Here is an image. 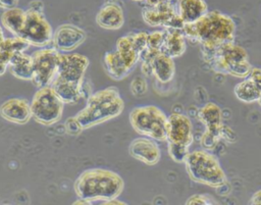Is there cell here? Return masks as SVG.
Here are the masks:
<instances>
[{"mask_svg":"<svg viewBox=\"0 0 261 205\" xmlns=\"http://www.w3.org/2000/svg\"><path fill=\"white\" fill-rule=\"evenodd\" d=\"M236 22L218 10L207 11L193 23H185L182 33L187 40L198 43L201 49L212 50L226 43L234 42Z\"/></svg>","mask_w":261,"mask_h":205,"instance_id":"cell-1","label":"cell"},{"mask_svg":"<svg viewBox=\"0 0 261 205\" xmlns=\"http://www.w3.org/2000/svg\"><path fill=\"white\" fill-rule=\"evenodd\" d=\"M74 192L77 198L101 203L118 198L124 188L122 177L106 168L95 167L83 171L74 182Z\"/></svg>","mask_w":261,"mask_h":205,"instance_id":"cell-2","label":"cell"},{"mask_svg":"<svg viewBox=\"0 0 261 205\" xmlns=\"http://www.w3.org/2000/svg\"><path fill=\"white\" fill-rule=\"evenodd\" d=\"M124 108V102L115 87H108L91 94L86 106L75 117L84 129H89L118 116Z\"/></svg>","mask_w":261,"mask_h":205,"instance_id":"cell-3","label":"cell"},{"mask_svg":"<svg viewBox=\"0 0 261 205\" xmlns=\"http://www.w3.org/2000/svg\"><path fill=\"white\" fill-rule=\"evenodd\" d=\"M201 50L204 60L214 71L245 79L253 68L248 61L247 51L234 42L226 43L212 50Z\"/></svg>","mask_w":261,"mask_h":205,"instance_id":"cell-4","label":"cell"},{"mask_svg":"<svg viewBox=\"0 0 261 205\" xmlns=\"http://www.w3.org/2000/svg\"><path fill=\"white\" fill-rule=\"evenodd\" d=\"M184 163L189 177L195 183L215 189L229 184L219 160L209 150L190 152Z\"/></svg>","mask_w":261,"mask_h":205,"instance_id":"cell-5","label":"cell"},{"mask_svg":"<svg viewBox=\"0 0 261 205\" xmlns=\"http://www.w3.org/2000/svg\"><path fill=\"white\" fill-rule=\"evenodd\" d=\"M129 122L139 135L158 142L167 140V116L155 105L135 107L129 113Z\"/></svg>","mask_w":261,"mask_h":205,"instance_id":"cell-6","label":"cell"},{"mask_svg":"<svg viewBox=\"0 0 261 205\" xmlns=\"http://www.w3.org/2000/svg\"><path fill=\"white\" fill-rule=\"evenodd\" d=\"M30 104L32 117L40 124L51 125L62 117L64 102L58 97L51 85L38 88Z\"/></svg>","mask_w":261,"mask_h":205,"instance_id":"cell-7","label":"cell"},{"mask_svg":"<svg viewBox=\"0 0 261 205\" xmlns=\"http://www.w3.org/2000/svg\"><path fill=\"white\" fill-rule=\"evenodd\" d=\"M60 54L56 48H42L32 54L34 86L42 88L52 84L57 75Z\"/></svg>","mask_w":261,"mask_h":205,"instance_id":"cell-8","label":"cell"},{"mask_svg":"<svg viewBox=\"0 0 261 205\" xmlns=\"http://www.w3.org/2000/svg\"><path fill=\"white\" fill-rule=\"evenodd\" d=\"M20 37L36 47H45L52 42L53 31L44 11L30 7L25 10V22Z\"/></svg>","mask_w":261,"mask_h":205,"instance_id":"cell-9","label":"cell"},{"mask_svg":"<svg viewBox=\"0 0 261 205\" xmlns=\"http://www.w3.org/2000/svg\"><path fill=\"white\" fill-rule=\"evenodd\" d=\"M200 121L205 126V132L201 137V145L206 150H212L222 139V112L220 107L213 103L207 102L198 112Z\"/></svg>","mask_w":261,"mask_h":205,"instance_id":"cell-10","label":"cell"},{"mask_svg":"<svg viewBox=\"0 0 261 205\" xmlns=\"http://www.w3.org/2000/svg\"><path fill=\"white\" fill-rule=\"evenodd\" d=\"M142 16L145 22L153 28L161 27L163 29H176L182 31L185 25L172 0H166L155 5H147V7L143 9Z\"/></svg>","mask_w":261,"mask_h":205,"instance_id":"cell-11","label":"cell"},{"mask_svg":"<svg viewBox=\"0 0 261 205\" xmlns=\"http://www.w3.org/2000/svg\"><path fill=\"white\" fill-rule=\"evenodd\" d=\"M89 63V58L80 53L60 54L56 76L68 82L82 83Z\"/></svg>","mask_w":261,"mask_h":205,"instance_id":"cell-12","label":"cell"},{"mask_svg":"<svg viewBox=\"0 0 261 205\" xmlns=\"http://www.w3.org/2000/svg\"><path fill=\"white\" fill-rule=\"evenodd\" d=\"M167 142L191 146L194 141L191 119L182 113H171L167 116Z\"/></svg>","mask_w":261,"mask_h":205,"instance_id":"cell-13","label":"cell"},{"mask_svg":"<svg viewBox=\"0 0 261 205\" xmlns=\"http://www.w3.org/2000/svg\"><path fill=\"white\" fill-rule=\"evenodd\" d=\"M87 39L86 32L73 24L59 25L53 33L52 43L58 51L69 52L82 45Z\"/></svg>","mask_w":261,"mask_h":205,"instance_id":"cell-14","label":"cell"},{"mask_svg":"<svg viewBox=\"0 0 261 205\" xmlns=\"http://www.w3.org/2000/svg\"><path fill=\"white\" fill-rule=\"evenodd\" d=\"M128 152L133 158L147 165L157 164L161 157L160 148L155 140L144 136L130 142Z\"/></svg>","mask_w":261,"mask_h":205,"instance_id":"cell-15","label":"cell"},{"mask_svg":"<svg viewBox=\"0 0 261 205\" xmlns=\"http://www.w3.org/2000/svg\"><path fill=\"white\" fill-rule=\"evenodd\" d=\"M0 115L9 122L25 124L32 118L31 104L25 99L10 98L1 104Z\"/></svg>","mask_w":261,"mask_h":205,"instance_id":"cell-16","label":"cell"},{"mask_svg":"<svg viewBox=\"0 0 261 205\" xmlns=\"http://www.w3.org/2000/svg\"><path fill=\"white\" fill-rule=\"evenodd\" d=\"M97 24L105 30H118L124 23V13L116 1L106 0L96 15Z\"/></svg>","mask_w":261,"mask_h":205,"instance_id":"cell-17","label":"cell"},{"mask_svg":"<svg viewBox=\"0 0 261 205\" xmlns=\"http://www.w3.org/2000/svg\"><path fill=\"white\" fill-rule=\"evenodd\" d=\"M51 86L64 103L74 104L88 94L87 86H85V80L82 83H73L56 76Z\"/></svg>","mask_w":261,"mask_h":205,"instance_id":"cell-18","label":"cell"},{"mask_svg":"<svg viewBox=\"0 0 261 205\" xmlns=\"http://www.w3.org/2000/svg\"><path fill=\"white\" fill-rule=\"evenodd\" d=\"M165 35L161 47V53L171 58L181 56L187 49V39L181 30L164 29Z\"/></svg>","mask_w":261,"mask_h":205,"instance_id":"cell-19","label":"cell"},{"mask_svg":"<svg viewBox=\"0 0 261 205\" xmlns=\"http://www.w3.org/2000/svg\"><path fill=\"white\" fill-rule=\"evenodd\" d=\"M176 11L185 23H193L200 19L207 11L205 0H177Z\"/></svg>","mask_w":261,"mask_h":205,"instance_id":"cell-20","label":"cell"},{"mask_svg":"<svg viewBox=\"0 0 261 205\" xmlns=\"http://www.w3.org/2000/svg\"><path fill=\"white\" fill-rule=\"evenodd\" d=\"M152 75L160 83H169L175 73V65L173 58L170 56L159 53L151 61Z\"/></svg>","mask_w":261,"mask_h":205,"instance_id":"cell-21","label":"cell"},{"mask_svg":"<svg viewBox=\"0 0 261 205\" xmlns=\"http://www.w3.org/2000/svg\"><path fill=\"white\" fill-rule=\"evenodd\" d=\"M8 69L10 73L19 80L32 81L33 79V57L24 52H16L11 56Z\"/></svg>","mask_w":261,"mask_h":205,"instance_id":"cell-22","label":"cell"},{"mask_svg":"<svg viewBox=\"0 0 261 205\" xmlns=\"http://www.w3.org/2000/svg\"><path fill=\"white\" fill-rule=\"evenodd\" d=\"M116 51L129 70H132L140 60V52L134 43L132 33L117 39Z\"/></svg>","mask_w":261,"mask_h":205,"instance_id":"cell-23","label":"cell"},{"mask_svg":"<svg viewBox=\"0 0 261 205\" xmlns=\"http://www.w3.org/2000/svg\"><path fill=\"white\" fill-rule=\"evenodd\" d=\"M1 24L13 36H20L25 22V10L19 7L5 9L1 15Z\"/></svg>","mask_w":261,"mask_h":205,"instance_id":"cell-24","label":"cell"},{"mask_svg":"<svg viewBox=\"0 0 261 205\" xmlns=\"http://www.w3.org/2000/svg\"><path fill=\"white\" fill-rule=\"evenodd\" d=\"M233 93L239 101L253 103L259 101L261 97V88L250 75H248L245 80L236 85Z\"/></svg>","mask_w":261,"mask_h":205,"instance_id":"cell-25","label":"cell"},{"mask_svg":"<svg viewBox=\"0 0 261 205\" xmlns=\"http://www.w3.org/2000/svg\"><path fill=\"white\" fill-rule=\"evenodd\" d=\"M103 62L108 75L115 81L123 80L132 71L127 68L116 50L113 52H106Z\"/></svg>","mask_w":261,"mask_h":205,"instance_id":"cell-26","label":"cell"},{"mask_svg":"<svg viewBox=\"0 0 261 205\" xmlns=\"http://www.w3.org/2000/svg\"><path fill=\"white\" fill-rule=\"evenodd\" d=\"M30 43L20 36H13L10 38H5L1 45V48L8 51L11 54L16 52H24L29 47Z\"/></svg>","mask_w":261,"mask_h":205,"instance_id":"cell-27","label":"cell"},{"mask_svg":"<svg viewBox=\"0 0 261 205\" xmlns=\"http://www.w3.org/2000/svg\"><path fill=\"white\" fill-rule=\"evenodd\" d=\"M167 149H168V154H169L170 158L177 163L185 162L188 154L190 153V151H189L190 146L184 145V144H178V143H169L168 142Z\"/></svg>","mask_w":261,"mask_h":205,"instance_id":"cell-28","label":"cell"},{"mask_svg":"<svg viewBox=\"0 0 261 205\" xmlns=\"http://www.w3.org/2000/svg\"><path fill=\"white\" fill-rule=\"evenodd\" d=\"M164 35H165L164 29L149 33L148 38H147V48H149L151 50H154V51L161 52V47H162V44H163Z\"/></svg>","mask_w":261,"mask_h":205,"instance_id":"cell-29","label":"cell"},{"mask_svg":"<svg viewBox=\"0 0 261 205\" xmlns=\"http://www.w3.org/2000/svg\"><path fill=\"white\" fill-rule=\"evenodd\" d=\"M187 205H212V204H218V202L209 195H203V194H196L191 197H189L186 201Z\"/></svg>","mask_w":261,"mask_h":205,"instance_id":"cell-30","label":"cell"},{"mask_svg":"<svg viewBox=\"0 0 261 205\" xmlns=\"http://www.w3.org/2000/svg\"><path fill=\"white\" fill-rule=\"evenodd\" d=\"M64 126H65L67 134H69L71 136L79 135L84 130V127L82 126L81 122L77 120L75 115L72 117H68L64 123Z\"/></svg>","mask_w":261,"mask_h":205,"instance_id":"cell-31","label":"cell"},{"mask_svg":"<svg viewBox=\"0 0 261 205\" xmlns=\"http://www.w3.org/2000/svg\"><path fill=\"white\" fill-rule=\"evenodd\" d=\"M130 91L134 95H144L147 91L146 81L142 78L135 79L130 84Z\"/></svg>","mask_w":261,"mask_h":205,"instance_id":"cell-32","label":"cell"},{"mask_svg":"<svg viewBox=\"0 0 261 205\" xmlns=\"http://www.w3.org/2000/svg\"><path fill=\"white\" fill-rule=\"evenodd\" d=\"M12 55L13 54L9 53L8 51H6L0 47V76L2 74H4V72L8 68Z\"/></svg>","mask_w":261,"mask_h":205,"instance_id":"cell-33","label":"cell"},{"mask_svg":"<svg viewBox=\"0 0 261 205\" xmlns=\"http://www.w3.org/2000/svg\"><path fill=\"white\" fill-rule=\"evenodd\" d=\"M19 0H0V7L4 9L15 7L18 4Z\"/></svg>","mask_w":261,"mask_h":205,"instance_id":"cell-34","label":"cell"},{"mask_svg":"<svg viewBox=\"0 0 261 205\" xmlns=\"http://www.w3.org/2000/svg\"><path fill=\"white\" fill-rule=\"evenodd\" d=\"M249 203H250V204H253V205H261V189L258 190V191H256V192L252 195V197H251Z\"/></svg>","mask_w":261,"mask_h":205,"instance_id":"cell-35","label":"cell"},{"mask_svg":"<svg viewBox=\"0 0 261 205\" xmlns=\"http://www.w3.org/2000/svg\"><path fill=\"white\" fill-rule=\"evenodd\" d=\"M102 204H125V202H122V201H119L117 200V198H114V199H111V200H107V201H104L102 202Z\"/></svg>","mask_w":261,"mask_h":205,"instance_id":"cell-36","label":"cell"},{"mask_svg":"<svg viewBox=\"0 0 261 205\" xmlns=\"http://www.w3.org/2000/svg\"><path fill=\"white\" fill-rule=\"evenodd\" d=\"M147 5H155V4H158L160 2H163V1H166V0H145Z\"/></svg>","mask_w":261,"mask_h":205,"instance_id":"cell-37","label":"cell"},{"mask_svg":"<svg viewBox=\"0 0 261 205\" xmlns=\"http://www.w3.org/2000/svg\"><path fill=\"white\" fill-rule=\"evenodd\" d=\"M3 27H2V24H0V47H1V45H2V43L4 42V34H3V29H2Z\"/></svg>","mask_w":261,"mask_h":205,"instance_id":"cell-38","label":"cell"},{"mask_svg":"<svg viewBox=\"0 0 261 205\" xmlns=\"http://www.w3.org/2000/svg\"><path fill=\"white\" fill-rule=\"evenodd\" d=\"M132 1H135V2H141V1H145V0H132Z\"/></svg>","mask_w":261,"mask_h":205,"instance_id":"cell-39","label":"cell"}]
</instances>
